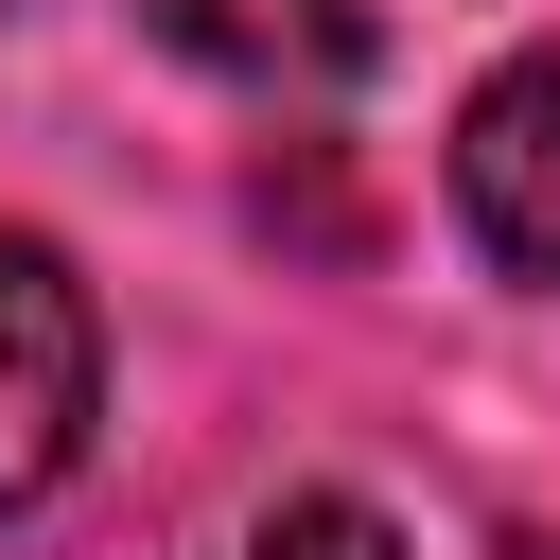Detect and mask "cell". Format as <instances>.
<instances>
[{
	"mask_svg": "<svg viewBox=\"0 0 560 560\" xmlns=\"http://www.w3.org/2000/svg\"><path fill=\"white\" fill-rule=\"evenodd\" d=\"M455 228L508 280H560V35H525L472 105H455Z\"/></svg>",
	"mask_w": 560,
	"mask_h": 560,
	"instance_id": "cell-2",
	"label": "cell"
},
{
	"mask_svg": "<svg viewBox=\"0 0 560 560\" xmlns=\"http://www.w3.org/2000/svg\"><path fill=\"white\" fill-rule=\"evenodd\" d=\"M88 402H105V315H88V280H70L35 228H0V508H35V490L88 455Z\"/></svg>",
	"mask_w": 560,
	"mask_h": 560,
	"instance_id": "cell-1",
	"label": "cell"
},
{
	"mask_svg": "<svg viewBox=\"0 0 560 560\" xmlns=\"http://www.w3.org/2000/svg\"><path fill=\"white\" fill-rule=\"evenodd\" d=\"M210 560H402V525L368 508V490H280L262 525H228Z\"/></svg>",
	"mask_w": 560,
	"mask_h": 560,
	"instance_id": "cell-4",
	"label": "cell"
},
{
	"mask_svg": "<svg viewBox=\"0 0 560 560\" xmlns=\"http://www.w3.org/2000/svg\"><path fill=\"white\" fill-rule=\"evenodd\" d=\"M158 52H192L210 88H262V105H315L368 70V0H140Z\"/></svg>",
	"mask_w": 560,
	"mask_h": 560,
	"instance_id": "cell-3",
	"label": "cell"
}]
</instances>
